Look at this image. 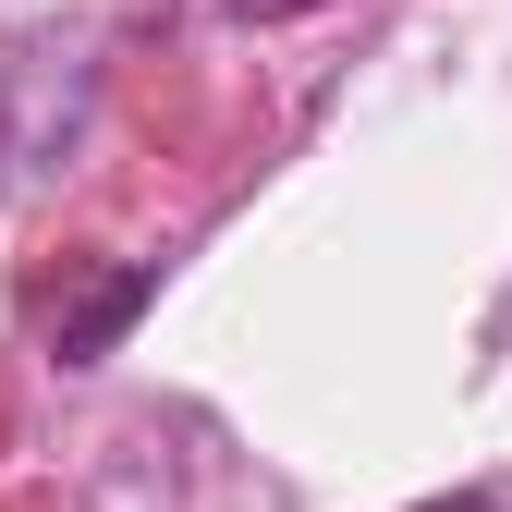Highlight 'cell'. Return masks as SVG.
I'll list each match as a JSON object with an SVG mask.
<instances>
[{"label": "cell", "instance_id": "cell-1", "mask_svg": "<svg viewBox=\"0 0 512 512\" xmlns=\"http://www.w3.org/2000/svg\"><path fill=\"white\" fill-rule=\"evenodd\" d=\"M147 293H159V269H98L74 305H61V330H49V342H61V366H98V354L147 317Z\"/></svg>", "mask_w": 512, "mask_h": 512}, {"label": "cell", "instance_id": "cell-2", "mask_svg": "<svg viewBox=\"0 0 512 512\" xmlns=\"http://www.w3.org/2000/svg\"><path fill=\"white\" fill-rule=\"evenodd\" d=\"M232 25H281V13H317V0H220Z\"/></svg>", "mask_w": 512, "mask_h": 512}, {"label": "cell", "instance_id": "cell-3", "mask_svg": "<svg viewBox=\"0 0 512 512\" xmlns=\"http://www.w3.org/2000/svg\"><path fill=\"white\" fill-rule=\"evenodd\" d=\"M427 512H500V500H427Z\"/></svg>", "mask_w": 512, "mask_h": 512}]
</instances>
